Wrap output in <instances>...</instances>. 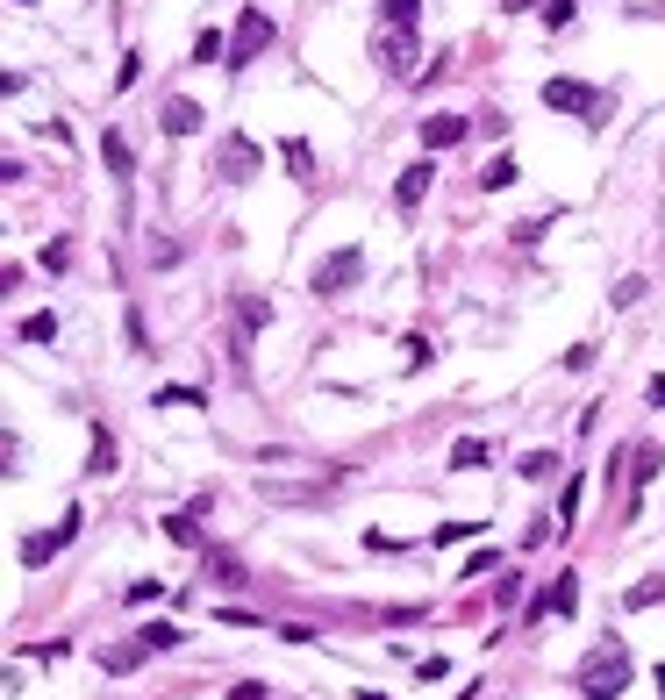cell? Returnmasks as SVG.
Listing matches in <instances>:
<instances>
[{
	"label": "cell",
	"mask_w": 665,
	"mask_h": 700,
	"mask_svg": "<svg viewBox=\"0 0 665 700\" xmlns=\"http://www.w3.org/2000/svg\"><path fill=\"white\" fill-rule=\"evenodd\" d=\"M630 679H637V658H630V644H623V636L594 644V650L580 658V672H573V686H580L587 700H615V693H630Z\"/></svg>",
	"instance_id": "6da1fadb"
},
{
	"label": "cell",
	"mask_w": 665,
	"mask_h": 700,
	"mask_svg": "<svg viewBox=\"0 0 665 700\" xmlns=\"http://www.w3.org/2000/svg\"><path fill=\"white\" fill-rule=\"evenodd\" d=\"M544 107H559V115H580V122H608L615 115V93H601V86L587 79H544Z\"/></svg>",
	"instance_id": "7a4b0ae2"
},
{
	"label": "cell",
	"mask_w": 665,
	"mask_h": 700,
	"mask_svg": "<svg viewBox=\"0 0 665 700\" xmlns=\"http://www.w3.org/2000/svg\"><path fill=\"white\" fill-rule=\"evenodd\" d=\"M258 171H265V151H258L243 129H222L215 137V179L222 187H251Z\"/></svg>",
	"instance_id": "3957f363"
},
{
	"label": "cell",
	"mask_w": 665,
	"mask_h": 700,
	"mask_svg": "<svg viewBox=\"0 0 665 700\" xmlns=\"http://www.w3.org/2000/svg\"><path fill=\"white\" fill-rule=\"evenodd\" d=\"M359 279H365V251H359V243H343V251H329L323 265L308 272V287L323 293V301H337V293H351Z\"/></svg>",
	"instance_id": "277c9868"
},
{
	"label": "cell",
	"mask_w": 665,
	"mask_h": 700,
	"mask_svg": "<svg viewBox=\"0 0 665 700\" xmlns=\"http://www.w3.org/2000/svg\"><path fill=\"white\" fill-rule=\"evenodd\" d=\"M265 51H273V15H265V8H243V15H237V36H229V72L258 65Z\"/></svg>",
	"instance_id": "5b68a950"
},
{
	"label": "cell",
	"mask_w": 665,
	"mask_h": 700,
	"mask_svg": "<svg viewBox=\"0 0 665 700\" xmlns=\"http://www.w3.org/2000/svg\"><path fill=\"white\" fill-rule=\"evenodd\" d=\"M373 65L393 79H415V29H379L373 36Z\"/></svg>",
	"instance_id": "8992f818"
},
{
	"label": "cell",
	"mask_w": 665,
	"mask_h": 700,
	"mask_svg": "<svg viewBox=\"0 0 665 700\" xmlns=\"http://www.w3.org/2000/svg\"><path fill=\"white\" fill-rule=\"evenodd\" d=\"M79 522H86V514H79V508H65V522H58V530H43V536H22V564H29V572H36V564H51L58 550H65L72 536H79Z\"/></svg>",
	"instance_id": "52a82bcc"
},
{
	"label": "cell",
	"mask_w": 665,
	"mask_h": 700,
	"mask_svg": "<svg viewBox=\"0 0 665 700\" xmlns=\"http://www.w3.org/2000/svg\"><path fill=\"white\" fill-rule=\"evenodd\" d=\"M573 608H580V572H559V580H551L544 594L529 600V622H544V615H559V622H565Z\"/></svg>",
	"instance_id": "ba28073f"
},
{
	"label": "cell",
	"mask_w": 665,
	"mask_h": 700,
	"mask_svg": "<svg viewBox=\"0 0 665 700\" xmlns=\"http://www.w3.org/2000/svg\"><path fill=\"white\" fill-rule=\"evenodd\" d=\"M429 187H437V165H429V157L401 171V179H393V201H401V215H415V207L429 201Z\"/></svg>",
	"instance_id": "9c48e42d"
},
{
	"label": "cell",
	"mask_w": 665,
	"mask_h": 700,
	"mask_svg": "<svg viewBox=\"0 0 665 700\" xmlns=\"http://www.w3.org/2000/svg\"><path fill=\"white\" fill-rule=\"evenodd\" d=\"M473 129H479L473 115H429L423 122V151H451V143H465Z\"/></svg>",
	"instance_id": "30bf717a"
},
{
	"label": "cell",
	"mask_w": 665,
	"mask_h": 700,
	"mask_svg": "<svg viewBox=\"0 0 665 700\" xmlns=\"http://www.w3.org/2000/svg\"><path fill=\"white\" fill-rule=\"evenodd\" d=\"M143 658H151L143 636H129V644H101V672H115V679H122V672H137Z\"/></svg>",
	"instance_id": "8fae6325"
},
{
	"label": "cell",
	"mask_w": 665,
	"mask_h": 700,
	"mask_svg": "<svg viewBox=\"0 0 665 700\" xmlns=\"http://www.w3.org/2000/svg\"><path fill=\"white\" fill-rule=\"evenodd\" d=\"M201 129H208V115L193 101H179V93H172V101H165V137H201Z\"/></svg>",
	"instance_id": "7c38bea8"
},
{
	"label": "cell",
	"mask_w": 665,
	"mask_h": 700,
	"mask_svg": "<svg viewBox=\"0 0 665 700\" xmlns=\"http://www.w3.org/2000/svg\"><path fill=\"white\" fill-rule=\"evenodd\" d=\"M279 157H287L293 187H315V151H308V137H287V143H279Z\"/></svg>",
	"instance_id": "4fadbf2b"
},
{
	"label": "cell",
	"mask_w": 665,
	"mask_h": 700,
	"mask_svg": "<svg viewBox=\"0 0 665 700\" xmlns=\"http://www.w3.org/2000/svg\"><path fill=\"white\" fill-rule=\"evenodd\" d=\"M158 530H165V536H172V544H179V550H208V536H201V522H193V514H165Z\"/></svg>",
	"instance_id": "5bb4252c"
},
{
	"label": "cell",
	"mask_w": 665,
	"mask_h": 700,
	"mask_svg": "<svg viewBox=\"0 0 665 700\" xmlns=\"http://www.w3.org/2000/svg\"><path fill=\"white\" fill-rule=\"evenodd\" d=\"M101 165L115 171V179H137V157H129V143H122L115 129H108V137H101Z\"/></svg>",
	"instance_id": "9a60e30c"
},
{
	"label": "cell",
	"mask_w": 665,
	"mask_h": 700,
	"mask_svg": "<svg viewBox=\"0 0 665 700\" xmlns=\"http://www.w3.org/2000/svg\"><path fill=\"white\" fill-rule=\"evenodd\" d=\"M515 179H523V171H515V157H487V165H479V187H487V193H509Z\"/></svg>",
	"instance_id": "2e32d148"
},
{
	"label": "cell",
	"mask_w": 665,
	"mask_h": 700,
	"mask_svg": "<svg viewBox=\"0 0 665 700\" xmlns=\"http://www.w3.org/2000/svg\"><path fill=\"white\" fill-rule=\"evenodd\" d=\"M86 472H93V479L115 472V436H108V429H93V444H86Z\"/></svg>",
	"instance_id": "e0dca14e"
},
{
	"label": "cell",
	"mask_w": 665,
	"mask_h": 700,
	"mask_svg": "<svg viewBox=\"0 0 665 700\" xmlns=\"http://www.w3.org/2000/svg\"><path fill=\"white\" fill-rule=\"evenodd\" d=\"M237 322H243V336H258V329H273V301H258V293H243V301H237Z\"/></svg>",
	"instance_id": "ac0fdd59"
},
{
	"label": "cell",
	"mask_w": 665,
	"mask_h": 700,
	"mask_svg": "<svg viewBox=\"0 0 665 700\" xmlns=\"http://www.w3.org/2000/svg\"><path fill=\"white\" fill-rule=\"evenodd\" d=\"M379 22H387V29H415V22H423V0H379Z\"/></svg>",
	"instance_id": "d6986e66"
},
{
	"label": "cell",
	"mask_w": 665,
	"mask_h": 700,
	"mask_svg": "<svg viewBox=\"0 0 665 700\" xmlns=\"http://www.w3.org/2000/svg\"><path fill=\"white\" fill-rule=\"evenodd\" d=\"M559 464H565V458H559V450H529V458H523V464H515V472H523V479H529V486H544V479H551V472H559Z\"/></svg>",
	"instance_id": "ffe728a7"
},
{
	"label": "cell",
	"mask_w": 665,
	"mask_h": 700,
	"mask_svg": "<svg viewBox=\"0 0 665 700\" xmlns=\"http://www.w3.org/2000/svg\"><path fill=\"white\" fill-rule=\"evenodd\" d=\"M143 644H151V650H179V644H187V629H179V622H143Z\"/></svg>",
	"instance_id": "44dd1931"
},
{
	"label": "cell",
	"mask_w": 665,
	"mask_h": 700,
	"mask_svg": "<svg viewBox=\"0 0 665 700\" xmlns=\"http://www.w3.org/2000/svg\"><path fill=\"white\" fill-rule=\"evenodd\" d=\"M479 464H487V444H479V436H459V444H451V472H479Z\"/></svg>",
	"instance_id": "7402d4cb"
},
{
	"label": "cell",
	"mask_w": 665,
	"mask_h": 700,
	"mask_svg": "<svg viewBox=\"0 0 665 700\" xmlns=\"http://www.w3.org/2000/svg\"><path fill=\"white\" fill-rule=\"evenodd\" d=\"M215 58H229V43H222V29H201L193 36V65H215Z\"/></svg>",
	"instance_id": "603a6c76"
},
{
	"label": "cell",
	"mask_w": 665,
	"mask_h": 700,
	"mask_svg": "<svg viewBox=\"0 0 665 700\" xmlns=\"http://www.w3.org/2000/svg\"><path fill=\"white\" fill-rule=\"evenodd\" d=\"M665 600V580H637L630 594H623V608H658Z\"/></svg>",
	"instance_id": "cb8c5ba5"
},
{
	"label": "cell",
	"mask_w": 665,
	"mask_h": 700,
	"mask_svg": "<svg viewBox=\"0 0 665 700\" xmlns=\"http://www.w3.org/2000/svg\"><path fill=\"white\" fill-rule=\"evenodd\" d=\"M151 408H208L193 386H165V393H151Z\"/></svg>",
	"instance_id": "d4e9b609"
},
{
	"label": "cell",
	"mask_w": 665,
	"mask_h": 700,
	"mask_svg": "<svg viewBox=\"0 0 665 700\" xmlns=\"http://www.w3.org/2000/svg\"><path fill=\"white\" fill-rule=\"evenodd\" d=\"M551 222H559V207H551V215H529V222H515L509 237H515V243H544V229H551Z\"/></svg>",
	"instance_id": "484cf974"
},
{
	"label": "cell",
	"mask_w": 665,
	"mask_h": 700,
	"mask_svg": "<svg viewBox=\"0 0 665 700\" xmlns=\"http://www.w3.org/2000/svg\"><path fill=\"white\" fill-rule=\"evenodd\" d=\"M651 479H658V450H651V444H637V472H630V486H637V494H644Z\"/></svg>",
	"instance_id": "4316f807"
},
{
	"label": "cell",
	"mask_w": 665,
	"mask_h": 700,
	"mask_svg": "<svg viewBox=\"0 0 665 700\" xmlns=\"http://www.w3.org/2000/svg\"><path fill=\"white\" fill-rule=\"evenodd\" d=\"M487 572H501V550H473V558H465V572H459V580H487Z\"/></svg>",
	"instance_id": "83f0119b"
},
{
	"label": "cell",
	"mask_w": 665,
	"mask_h": 700,
	"mask_svg": "<svg viewBox=\"0 0 665 700\" xmlns=\"http://www.w3.org/2000/svg\"><path fill=\"white\" fill-rule=\"evenodd\" d=\"M15 336H22V343H51V336H58V322H51V315H29V322H22Z\"/></svg>",
	"instance_id": "f1b7e54d"
},
{
	"label": "cell",
	"mask_w": 665,
	"mask_h": 700,
	"mask_svg": "<svg viewBox=\"0 0 665 700\" xmlns=\"http://www.w3.org/2000/svg\"><path fill=\"white\" fill-rule=\"evenodd\" d=\"M644 279H615V293H608V301H615V308H637V301H644Z\"/></svg>",
	"instance_id": "f546056e"
},
{
	"label": "cell",
	"mask_w": 665,
	"mask_h": 700,
	"mask_svg": "<svg viewBox=\"0 0 665 700\" xmlns=\"http://www.w3.org/2000/svg\"><path fill=\"white\" fill-rule=\"evenodd\" d=\"M580 494H587L580 479H565V494H559V522H565V530H573V514H580Z\"/></svg>",
	"instance_id": "4dcf8cb0"
},
{
	"label": "cell",
	"mask_w": 665,
	"mask_h": 700,
	"mask_svg": "<svg viewBox=\"0 0 665 700\" xmlns=\"http://www.w3.org/2000/svg\"><path fill=\"white\" fill-rule=\"evenodd\" d=\"M487 522H437V544H465V536H479Z\"/></svg>",
	"instance_id": "1f68e13d"
},
{
	"label": "cell",
	"mask_w": 665,
	"mask_h": 700,
	"mask_svg": "<svg viewBox=\"0 0 665 700\" xmlns=\"http://www.w3.org/2000/svg\"><path fill=\"white\" fill-rule=\"evenodd\" d=\"M151 600H165V580H137L129 586V608H151Z\"/></svg>",
	"instance_id": "d6a6232c"
},
{
	"label": "cell",
	"mask_w": 665,
	"mask_h": 700,
	"mask_svg": "<svg viewBox=\"0 0 665 700\" xmlns=\"http://www.w3.org/2000/svg\"><path fill=\"white\" fill-rule=\"evenodd\" d=\"M551 530H565V522H551V514H537V522H529V530H523V550H537V544H544Z\"/></svg>",
	"instance_id": "836d02e7"
},
{
	"label": "cell",
	"mask_w": 665,
	"mask_h": 700,
	"mask_svg": "<svg viewBox=\"0 0 665 700\" xmlns=\"http://www.w3.org/2000/svg\"><path fill=\"white\" fill-rule=\"evenodd\" d=\"M137 79H143V58L129 51V58H122V65H115V86H122V93H129V86H137Z\"/></svg>",
	"instance_id": "e575fe53"
},
{
	"label": "cell",
	"mask_w": 665,
	"mask_h": 700,
	"mask_svg": "<svg viewBox=\"0 0 665 700\" xmlns=\"http://www.w3.org/2000/svg\"><path fill=\"white\" fill-rule=\"evenodd\" d=\"M537 15H544L551 29H565V22H573V0H544V8H537Z\"/></svg>",
	"instance_id": "d590c367"
},
{
	"label": "cell",
	"mask_w": 665,
	"mask_h": 700,
	"mask_svg": "<svg viewBox=\"0 0 665 700\" xmlns=\"http://www.w3.org/2000/svg\"><path fill=\"white\" fill-rule=\"evenodd\" d=\"M401 351H409V372H423V365H429V336H409Z\"/></svg>",
	"instance_id": "8d00e7d4"
},
{
	"label": "cell",
	"mask_w": 665,
	"mask_h": 700,
	"mask_svg": "<svg viewBox=\"0 0 665 700\" xmlns=\"http://www.w3.org/2000/svg\"><path fill=\"white\" fill-rule=\"evenodd\" d=\"M229 700H273V686H265V679H243V686H237V693H229Z\"/></svg>",
	"instance_id": "74e56055"
},
{
	"label": "cell",
	"mask_w": 665,
	"mask_h": 700,
	"mask_svg": "<svg viewBox=\"0 0 665 700\" xmlns=\"http://www.w3.org/2000/svg\"><path fill=\"white\" fill-rule=\"evenodd\" d=\"M644 400H651V408L665 415V379H651V386H644Z\"/></svg>",
	"instance_id": "f35d334b"
},
{
	"label": "cell",
	"mask_w": 665,
	"mask_h": 700,
	"mask_svg": "<svg viewBox=\"0 0 665 700\" xmlns=\"http://www.w3.org/2000/svg\"><path fill=\"white\" fill-rule=\"evenodd\" d=\"M529 8H544V0H501V15H529Z\"/></svg>",
	"instance_id": "ab89813d"
},
{
	"label": "cell",
	"mask_w": 665,
	"mask_h": 700,
	"mask_svg": "<svg viewBox=\"0 0 665 700\" xmlns=\"http://www.w3.org/2000/svg\"><path fill=\"white\" fill-rule=\"evenodd\" d=\"M658 693H665V665H658Z\"/></svg>",
	"instance_id": "60d3db41"
},
{
	"label": "cell",
	"mask_w": 665,
	"mask_h": 700,
	"mask_svg": "<svg viewBox=\"0 0 665 700\" xmlns=\"http://www.w3.org/2000/svg\"><path fill=\"white\" fill-rule=\"evenodd\" d=\"M15 8H29V0H15Z\"/></svg>",
	"instance_id": "b9f144b4"
}]
</instances>
